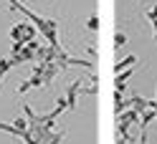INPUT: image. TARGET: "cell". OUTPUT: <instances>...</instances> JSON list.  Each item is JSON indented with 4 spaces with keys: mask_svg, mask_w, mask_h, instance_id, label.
I'll return each mask as SVG.
<instances>
[{
    "mask_svg": "<svg viewBox=\"0 0 157 144\" xmlns=\"http://www.w3.org/2000/svg\"><path fill=\"white\" fill-rule=\"evenodd\" d=\"M21 10H23L25 15H31V20H33V23L46 33V38L51 41V46H56V25H53V20H43L41 15H36V13H31V10H25V8H21Z\"/></svg>",
    "mask_w": 157,
    "mask_h": 144,
    "instance_id": "obj_1",
    "label": "cell"
},
{
    "mask_svg": "<svg viewBox=\"0 0 157 144\" xmlns=\"http://www.w3.org/2000/svg\"><path fill=\"white\" fill-rule=\"evenodd\" d=\"M96 25H99V20H96V18H89V28H91V31H94Z\"/></svg>",
    "mask_w": 157,
    "mask_h": 144,
    "instance_id": "obj_3",
    "label": "cell"
},
{
    "mask_svg": "<svg viewBox=\"0 0 157 144\" xmlns=\"http://www.w3.org/2000/svg\"><path fill=\"white\" fill-rule=\"evenodd\" d=\"M10 33H13V38H15V43H23V41H31L36 31H33L31 25H25V23H18Z\"/></svg>",
    "mask_w": 157,
    "mask_h": 144,
    "instance_id": "obj_2",
    "label": "cell"
}]
</instances>
